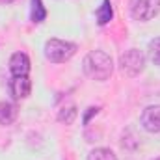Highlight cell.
<instances>
[{"instance_id": "obj_3", "label": "cell", "mask_w": 160, "mask_h": 160, "mask_svg": "<svg viewBox=\"0 0 160 160\" xmlns=\"http://www.w3.org/2000/svg\"><path fill=\"white\" fill-rule=\"evenodd\" d=\"M119 69L127 77H138L145 69V56L138 48L125 50L119 58Z\"/></svg>"}, {"instance_id": "obj_13", "label": "cell", "mask_w": 160, "mask_h": 160, "mask_svg": "<svg viewBox=\"0 0 160 160\" xmlns=\"http://www.w3.org/2000/svg\"><path fill=\"white\" fill-rule=\"evenodd\" d=\"M77 106L75 104H69L67 108H62L60 110V114H58V119L62 121V123H65V125H71L73 121H75V118H77Z\"/></svg>"}, {"instance_id": "obj_2", "label": "cell", "mask_w": 160, "mask_h": 160, "mask_svg": "<svg viewBox=\"0 0 160 160\" xmlns=\"http://www.w3.org/2000/svg\"><path fill=\"white\" fill-rule=\"evenodd\" d=\"M77 45L63 39H48L45 43V58L52 63H65L77 54Z\"/></svg>"}, {"instance_id": "obj_1", "label": "cell", "mask_w": 160, "mask_h": 160, "mask_svg": "<svg viewBox=\"0 0 160 160\" xmlns=\"http://www.w3.org/2000/svg\"><path fill=\"white\" fill-rule=\"evenodd\" d=\"M82 69L89 78L104 82L114 73V62H112L110 54H106L104 50H91L86 54V58L82 62Z\"/></svg>"}, {"instance_id": "obj_8", "label": "cell", "mask_w": 160, "mask_h": 160, "mask_svg": "<svg viewBox=\"0 0 160 160\" xmlns=\"http://www.w3.org/2000/svg\"><path fill=\"white\" fill-rule=\"evenodd\" d=\"M17 114H19V110L13 102L0 101V125H11L17 119Z\"/></svg>"}, {"instance_id": "obj_5", "label": "cell", "mask_w": 160, "mask_h": 160, "mask_svg": "<svg viewBox=\"0 0 160 160\" xmlns=\"http://www.w3.org/2000/svg\"><path fill=\"white\" fill-rule=\"evenodd\" d=\"M142 127L147 130V132H160V106H147L143 112H142Z\"/></svg>"}, {"instance_id": "obj_9", "label": "cell", "mask_w": 160, "mask_h": 160, "mask_svg": "<svg viewBox=\"0 0 160 160\" xmlns=\"http://www.w3.org/2000/svg\"><path fill=\"white\" fill-rule=\"evenodd\" d=\"M95 15H97V22H99L101 26L108 24V22L112 21V17H114V8H112L110 0H102V4H101V8L97 9Z\"/></svg>"}, {"instance_id": "obj_12", "label": "cell", "mask_w": 160, "mask_h": 160, "mask_svg": "<svg viewBox=\"0 0 160 160\" xmlns=\"http://www.w3.org/2000/svg\"><path fill=\"white\" fill-rule=\"evenodd\" d=\"M147 56H149V60H151L155 65H160V38H155V39L149 43V47H147Z\"/></svg>"}, {"instance_id": "obj_6", "label": "cell", "mask_w": 160, "mask_h": 160, "mask_svg": "<svg viewBox=\"0 0 160 160\" xmlns=\"http://www.w3.org/2000/svg\"><path fill=\"white\" fill-rule=\"evenodd\" d=\"M32 91V82L28 77H13L9 80V93L15 101L26 99Z\"/></svg>"}, {"instance_id": "obj_10", "label": "cell", "mask_w": 160, "mask_h": 160, "mask_svg": "<svg viewBox=\"0 0 160 160\" xmlns=\"http://www.w3.org/2000/svg\"><path fill=\"white\" fill-rule=\"evenodd\" d=\"M88 160H118V157L108 147H97L88 155Z\"/></svg>"}, {"instance_id": "obj_7", "label": "cell", "mask_w": 160, "mask_h": 160, "mask_svg": "<svg viewBox=\"0 0 160 160\" xmlns=\"http://www.w3.org/2000/svg\"><path fill=\"white\" fill-rule=\"evenodd\" d=\"M9 71L13 77H28L30 73V58L24 52H15L9 58Z\"/></svg>"}, {"instance_id": "obj_14", "label": "cell", "mask_w": 160, "mask_h": 160, "mask_svg": "<svg viewBox=\"0 0 160 160\" xmlns=\"http://www.w3.org/2000/svg\"><path fill=\"white\" fill-rule=\"evenodd\" d=\"M88 110H89V112H88V116H86V118H84V123H88V121H89V118H91V116H93V114H97V112H99V110H97V108H88Z\"/></svg>"}, {"instance_id": "obj_15", "label": "cell", "mask_w": 160, "mask_h": 160, "mask_svg": "<svg viewBox=\"0 0 160 160\" xmlns=\"http://www.w3.org/2000/svg\"><path fill=\"white\" fill-rule=\"evenodd\" d=\"M11 2H15V0H0V4H11Z\"/></svg>"}, {"instance_id": "obj_16", "label": "cell", "mask_w": 160, "mask_h": 160, "mask_svg": "<svg viewBox=\"0 0 160 160\" xmlns=\"http://www.w3.org/2000/svg\"><path fill=\"white\" fill-rule=\"evenodd\" d=\"M155 160H160V157H158V158H155Z\"/></svg>"}, {"instance_id": "obj_4", "label": "cell", "mask_w": 160, "mask_h": 160, "mask_svg": "<svg viewBox=\"0 0 160 160\" xmlns=\"http://www.w3.org/2000/svg\"><path fill=\"white\" fill-rule=\"evenodd\" d=\"M160 13V0H130V15L140 22H147Z\"/></svg>"}, {"instance_id": "obj_11", "label": "cell", "mask_w": 160, "mask_h": 160, "mask_svg": "<svg viewBox=\"0 0 160 160\" xmlns=\"http://www.w3.org/2000/svg\"><path fill=\"white\" fill-rule=\"evenodd\" d=\"M47 17V9L43 8L41 0H32V9H30V19L32 22H43Z\"/></svg>"}]
</instances>
